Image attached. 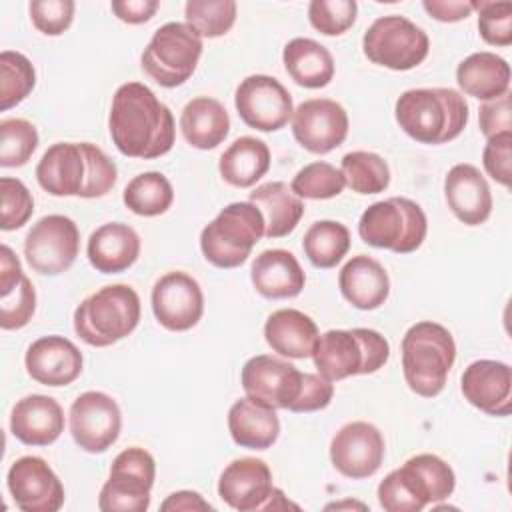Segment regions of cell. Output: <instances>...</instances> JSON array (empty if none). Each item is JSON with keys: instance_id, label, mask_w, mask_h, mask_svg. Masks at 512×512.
I'll use <instances>...</instances> for the list:
<instances>
[{"instance_id": "obj_28", "label": "cell", "mask_w": 512, "mask_h": 512, "mask_svg": "<svg viewBox=\"0 0 512 512\" xmlns=\"http://www.w3.org/2000/svg\"><path fill=\"white\" fill-rule=\"evenodd\" d=\"M86 256L102 274L124 272L140 256V236L124 222H106L90 234Z\"/></svg>"}, {"instance_id": "obj_47", "label": "cell", "mask_w": 512, "mask_h": 512, "mask_svg": "<svg viewBox=\"0 0 512 512\" xmlns=\"http://www.w3.org/2000/svg\"><path fill=\"white\" fill-rule=\"evenodd\" d=\"M28 10L38 32L46 36H60L70 28L76 4L72 0H34Z\"/></svg>"}, {"instance_id": "obj_32", "label": "cell", "mask_w": 512, "mask_h": 512, "mask_svg": "<svg viewBox=\"0 0 512 512\" xmlns=\"http://www.w3.org/2000/svg\"><path fill=\"white\" fill-rule=\"evenodd\" d=\"M180 130L192 148L212 150L226 140L230 132V116L220 100L212 96H196L182 108Z\"/></svg>"}, {"instance_id": "obj_23", "label": "cell", "mask_w": 512, "mask_h": 512, "mask_svg": "<svg viewBox=\"0 0 512 512\" xmlns=\"http://www.w3.org/2000/svg\"><path fill=\"white\" fill-rule=\"evenodd\" d=\"M82 352L78 346L58 334L34 340L24 356L26 372L44 386H68L82 374Z\"/></svg>"}, {"instance_id": "obj_11", "label": "cell", "mask_w": 512, "mask_h": 512, "mask_svg": "<svg viewBox=\"0 0 512 512\" xmlns=\"http://www.w3.org/2000/svg\"><path fill=\"white\" fill-rule=\"evenodd\" d=\"M364 56L390 70H412L422 64L430 52L428 34L400 14L376 18L362 38Z\"/></svg>"}, {"instance_id": "obj_36", "label": "cell", "mask_w": 512, "mask_h": 512, "mask_svg": "<svg viewBox=\"0 0 512 512\" xmlns=\"http://www.w3.org/2000/svg\"><path fill=\"white\" fill-rule=\"evenodd\" d=\"M270 168V150L254 136L236 138L220 156L218 170L224 182L236 188L254 186Z\"/></svg>"}, {"instance_id": "obj_48", "label": "cell", "mask_w": 512, "mask_h": 512, "mask_svg": "<svg viewBox=\"0 0 512 512\" xmlns=\"http://www.w3.org/2000/svg\"><path fill=\"white\" fill-rule=\"evenodd\" d=\"M482 164L486 174L502 184L510 186L512 182V132H500L486 140L482 150Z\"/></svg>"}, {"instance_id": "obj_8", "label": "cell", "mask_w": 512, "mask_h": 512, "mask_svg": "<svg viewBox=\"0 0 512 512\" xmlns=\"http://www.w3.org/2000/svg\"><path fill=\"white\" fill-rule=\"evenodd\" d=\"M266 234L264 214L254 202H232L200 232V250L216 268H236L244 264Z\"/></svg>"}, {"instance_id": "obj_21", "label": "cell", "mask_w": 512, "mask_h": 512, "mask_svg": "<svg viewBox=\"0 0 512 512\" xmlns=\"http://www.w3.org/2000/svg\"><path fill=\"white\" fill-rule=\"evenodd\" d=\"M12 500L22 512H56L64 504V486L40 456H22L6 474Z\"/></svg>"}, {"instance_id": "obj_3", "label": "cell", "mask_w": 512, "mask_h": 512, "mask_svg": "<svg viewBox=\"0 0 512 512\" xmlns=\"http://www.w3.org/2000/svg\"><path fill=\"white\" fill-rule=\"evenodd\" d=\"M398 126L420 144H444L468 124V102L454 88H412L394 106Z\"/></svg>"}, {"instance_id": "obj_22", "label": "cell", "mask_w": 512, "mask_h": 512, "mask_svg": "<svg viewBox=\"0 0 512 512\" xmlns=\"http://www.w3.org/2000/svg\"><path fill=\"white\" fill-rule=\"evenodd\" d=\"M464 398L490 416L512 412V368L500 360H474L460 378Z\"/></svg>"}, {"instance_id": "obj_46", "label": "cell", "mask_w": 512, "mask_h": 512, "mask_svg": "<svg viewBox=\"0 0 512 512\" xmlns=\"http://www.w3.org/2000/svg\"><path fill=\"white\" fill-rule=\"evenodd\" d=\"M0 194H2V218L0 228L4 232L22 228L32 212H34V200L26 184L18 178L2 176L0 178Z\"/></svg>"}, {"instance_id": "obj_24", "label": "cell", "mask_w": 512, "mask_h": 512, "mask_svg": "<svg viewBox=\"0 0 512 512\" xmlns=\"http://www.w3.org/2000/svg\"><path fill=\"white\" fill-rule=\"evenodd\" d=\"M444 198L450 212L466 226L484 224L492 214L488 180L474 164H454L444 178Z\"/></svg>"}, {"instance_id": "obj_51", "label": "cell", "mask_w": 512, "mask_h": 512, "mask_svg": "<svg viewBox=\"0 0 512 512\" xmlns=\"http://www.w3.org/2000/svg\"><path fill=\"white\" fill-rule=\"evenodd\" d=\"M158 6H160L158 0H114L110 4L116 18L126 24L148 22L156 14Z\"/></svg>"}, {"instance_id": "obj_50", "label": "cell", "mask_w": 512, "mask_h": 512, "mask_svg": "<svg viewBox=\"0 0 512 512\" xmlns=\"http://www.w3.org/2000/svg\"><path fill=\"white\" fill-rule=\"evenodd\" d=\"M478 124L486 138L500 134V132H512V108H510V92L486 100L478 110Z\"/></svg>"}, {"instance_id": "obj_4", "label": "cell", "mask_w": 512, "mask_h": 512, "mask_svg": "<svg viewBox=\"0 0 512 512\" xmlns=\"http://www.w3.org/2000/svg\"><path fill=\"white\" fill-rule=\"evenodd\" d=\"M456 486L454 470L436 454H416L388 472L378 484V502L386 512H420L446 500Z\"/></svg>"}, {"instance_id": "obj_49", "label": "cell", "mask_w": 512, "mask_h": 512, "mask_svg": "<svg viewBox=\"0 0 512 512\" xmlns=\"http://www.w3.org/2000/svg\"><path fill=\"white\" fill-rule=\"evenodd\" d=\"M334 398V384L322 374L304 372L302 392L290 412H316L324 410Z\"/></svg>"}, {"instance_id": "obj_2", "label": "cell", "mask_w": 512, "mask_h": 512, "mask_svg": "<svg viewBox=\"0 0 512 512\" xmlns=\"http://www.w3.org/2000/svg\"><path fill=\"white\" fill-rule=\"evenodd\" d=\"M36 180L52 196L100 198L114 188L118 168L92 142H56L42 154Z\"/></svg>"}, {"instance_id": "obj_18", "label": "cell", "mask_w": 512, "mask_h": 512, "mask_svg": "<svg viewBox=\"0 0 512 512\" xmlns=\"http://www.w3.org/2000/svg\"><path fill=\"white\" fill-rule=\"evenodd\" d=\"M280 490L272 484L270 466L252 456L232 460L220 474L218 496L238 512L270 510Z\"/></svg>"}, {"instance_id": "obj_9", "label": "cell", "mask_w": 512, "mask_h": 512, "mask_svg": "<svg viewBox=\"0 0 512 512\" xmlns=\"http://www.w3.org/2000/svg\"><path fill=\"white\" fill-rule=\"evenodd\" d=\"M428 220L422 206L404 196H392L370 204L360 220V238L374 248L410 254L418 250L426 238Z\"/></svg>"}, {"instance_id": "obj_12", "label": "cell", "mask_w": 512, "mask_h": 512, "mask_svg": "<svg viewBox=\"0 0 512 512\" xmlns=\"http://www.w3.org/2000/svg\"><path fill=\"white\" fill-rule=\"evenodd\" d=\"M156 478L152 454L140 446L124 448L110 466L98 508L102 512H144L150 506V490Z\"/></svg>"}, {"instance_id": "obj_16", "label": "cell", "mask_w": 512, "mask_h": 512, "mask_svg": "<svg viewBox=\"0 0 512 512\" xmlns=\"http://www.w3.org/2000/svg\"><path fill=\"white\" fill-rule=\"evenodd\" d=\"M70 434L78 448L100 454L120 436L122 412L118 402L100 390L82 392L70 406Z\"/></svg>"}, {"instance_id": "obj_14", "label": "cell", "mask_w": 512, "mask_h": 512, "mask_svg": "<svg viewBox=\"0 0 512 512\" xmlns=\"http://www.w3.org/2000/svg\"><path fill=\"white\" fill-rule=\"evenodd\" d=\"M234 106L242 122L260 132L284 128L294 112L290 92L268 74L246 76L236 88Z\"/></svg>"}, {"instance_id": "obj_29", "label": "cell", "mask_w": 512, "mask_h": 512, "mask_svg": "<svg viewBox=\"0 0 512 512\" xmlns=\"http://www.w3.org/2000/svg\"><path fill=\"white\" fill-rule=\"evenodd\" d=\"M342 296L358 310L380 308L390 294V278L386 268L372 256H352L338 274Z\"/></svg>"}, {"instance_id": "obj_43", "label": "cell", "mask_w": 512, "mask_h": 512, "mask_svg": "<svg viewBox=\"0 0 512 512\" xmlns=\"http://www.w3.org/2000/svg\"><path fill=\"white\" fill-rule=\"evenodd\" d=\"M38 148V130L24 118L0 120V166H24Z\"/></svg>"}, {"instance_id": "obj_25", "label": "cell", "mask_w": 512, "mask_h": 512, "mask_svg": "<svg viewBox=\"0 0 512 512\" xmlns=\"http://www.w3.org/2000/svg\"><path fill=\"white\" fill-rule=\"evenodd\" d=\"M10 432L26 446H48L64 432V410L52 396L28 394L10 412Z\"/></svg>"}, {"instance_id": "obj_39", "label": "cell", "mask_w": 512, "mask_h": 512, "mask_svg": "<svg viewBox=\"0 0 512 512\" xmlns=\"http://www.w3.org/2000/svg\"><path fill=\"white\" fill-rule=\"evenodd\" d=\"M340 172L346 186L358 194H380L390 186V168L376 152L354 150L344 154Z\"/></svg>"}, {"instance_id": "obj_5", "label": "cell", "mask_w": 512, "mask_h": 512, "mask_svg": "<svg viewBox=\"0 0 512 512\" xmlns=\"http://www.w3.org/2000/svg\"><path fill=\"white\" fill-rule=\"evenodd\" d=\"M454 360V336L438 322H416L402 336V374L408 388L422 398H434L444 390Z\"/></svg>"}, {"instance_id": "obj_35", "label": "cell", "mask_w": 512, "mask_h": 512, "mask_svg": "<svg viewBox=\"0 0 512 512\" xmlns=\"http://www.w3.org/2000/svg\"><path fill=\"white\" fill-rule=\"evenodd\" d=\"M288 76L304 88H324L334 78V58L326 46L312 38H292L282 50Z\"/></svg>"}, {"instance_id": "obj_10", "label": "cell", "mask_w": 512, "mask_h": 512, "mask_svg": "<svg viewBox=\"0 0 512 512\" xmlns=\"http://www.w3.org/2000/svg\"><path fill=\"white\" fill-rule=\"evenodd\" d=\"M202 38L186 22H166L142 52V70L160 86H182L202 56Z\"/></svg>"}, {"instance_id": "obj_15", "label": "cell", "mask_w": 512, "mask_h": 512, "mask_svg": "<svg viewBox=\"0 0 512 512\" xmlns=\"http://www.w3.org/2000/svg\"><path fill=\"white\" fill-rule=\"evenodd\" d=\"M302 382L304 372L272 354L252 356L240 374L244 394L274 410H292L302 392Z\"/></svg>"}, {"instance_id": "obj_27", "label": "cell", "mask_w": 512, "mask_h": 512, "mask_svg": "<svg viewBox=\"0 0 512 512\" xmlns=\"http://www.w3.org/2000/svg\"><path fill=\"white\" fill-rule=\"evenodd\" d=\"M250 280L260 296L280 300L298 296L306 284V274L290 250L272 248L254 258Z\"/></svg>"}, {"instance_id": "obj_1", "label": "cell", "mask_w": 512, "mask_h": 512, "mask_svg": "<svg viewBox=\"0 0 512 512\" xmlns=\"http://www.w3.org/2000/svg\"><path fill=\"white\" fill-rule=\"evenodd\" d=\"M108 130L120 154L142 160L168 154L176 138L170 108L142 82L118 86L112 96Z\"/></svg>"}, {"instance_id": "obj_26", "label": "cell", "mask_w": 512, "mask_h": 512, "mask_svg": "<svg viewBox=\"0 0 512 512\" xmlns=\"http://www.w3.org/2000/svg\"><path fill=\"white\" fill-rule=\"evenodd\" d=\"M36 310L32 280L24 274L18 256L8 244L0 248V326L2 330L24 328Z\"/></svg>"}, {"instance_id": "obj_30", "label": "cell", "mask_w": 512, "mask_h": 512, "mask_svg": "<svg viewBox=\"0 0 512 512\" xmlns=\"http://www.w3.org/2000/svg\"><path fill=\"white\" fill-rule=\"evenodd\" d=\"M318 336L316 322L296 308H280L272 312L264 324L268 346L284 358H310Z\"/></svg>"}, {"instance_id": "obj_20", "label": "cell", "mask_w": 512, "mask_h": 512, "mask_svg": "<svg viewBox=\"0 0 512 512\" xmlns=\"http://www.w3.org/2000/svg\"><path fill=\"white\" fill-rule=\"evenodd\" d=\"M152 312L166 330L194 328L204 314V294L198 280L182 270L160 276L152 286Z\"/></svg>"}, {"instance_id": "obj_37", "label": "cell", "mask_w": 512, "mask_h": 512, "mask_svg": "<svg viewBox=\"0 0 512 512\" xmlns=\"http://www.w3.org/2000/svg\"><path fill=\"white\" fill-rule=\"evenodd\" d=\"M302 250L312 266L334 268L350 250V230L336 220H318L306 230Z\"/></svg>"}, {"instance_id": "obj_45", "label": "cell", "mask_w": 512, "mask_h": 512, "mask_svg": "<svg viewBox=\"0 0 512 512\" xmlns=\"http://www.w3.org/2000/svg\"><path fill=\"white\" fill-rule=\"evenodd\" d=\"M474 10L478 12V32L486 44H512V2L480 0L474 2Z\"/></svg>"}, {"instance_id": "obj_38", "label": "cell", "mask_w": 512, "mask_h": 512, "mask_svg": "<svg viewBox=\"0 0 512 512\" xmlns=\"http://www.w3.org/2000/svg\"><path fill=\"white\" fill-rule=\"evenodd\" d=\"M122 200L130 212L152 218L172 206L174 188L162 172H142L126 184Z\"/></svg>"}, {"instance_id": "obj_40", "label": "cell", "mask_w": 512, "mask_h": 512, "mask_svg": "<svg viewBox=\"0 0 512 512\" xmlns=\"http://www.w3.org/2000/svg\"><path fill=\"white\" fill-rule=\"evenodd\" d=\"M236 10L234 0H188L184 16L186 24L200 38H218L234 26Z\"/></svg>"}, {"instance_id": "obj_6", "label": "cell", "mask_w": 512, "mask_h": 512, "mask_svg": "<svg viewBox=\"0 0 512 512\" xmlns=\"http://www.w3.org/2000/svg\"><path fill=\"white\" fill-rule=\"evenodd\" d=\"M140 322V296L128 284H108L74 310V332L88 346L104 348L130 336Z\"/></svg>"}, {"instance_id": "obj_44", "label": "cell", "mask_w": 512, "mask_h": 512, "mask_svg": "<svg viewBox=\"0 0 512 512\" xmlns=\"http://www.w3.org/2000/svg\"><path fill=\"white\" fill-rule=\"evenodd\" d=\"M358 4L354 0H312L308 20L324 36H340L354 26Z\"/></svg>"}, {"instance_id": "obj_33", "label": "cell", "mask_w": 512, "mask_h": 512, "mask_svg": "<svg viewBox=\"0 0 512 512\" xmlns=\"http://www.w3.org/2000/svg\"><path fill=\"white\" fill-rule=\"evenodd\" d=\"M456 82L464 94L486 102L510 92V64L494 52H474L458 64Z\"/></svg>"}, {"instance_id": "obj_42", "label": "cell", "mask_w": 512, "mask_h": 512, "mask_svg": "<svg viewBox=\"0 0 512 512\" xmlns=\"http://www.w3.org/2000/svg\"><path fill=\"white\" fill-rule=\"evenodd\" d=\"M298 198L328 200L338 196L346 188L344 174L330 162H310L296 172L290 184Z\"/></svg>"}, {"instance_id": "obj_34", "label": "cell", "mask_w": 512, "mask_h": 512, "mask_svg": "<svg viewBox=\"0 0 512 512\" xmlns=\"http://www.w3.org/2000/svg\"><path fill=\"white\" fill-rule=\"evenodd\" d=\"M250 202H254L264 214L266 238H284L298 226L304 214V202L298 198L286 182L272 180L256 186L250 192Z\"/></svg>"}, {"instance_id": "obj_31", "label": "cell", "mask_w": 512, "mask_h": 512, "mask_svg": "<svg viewBox=\"0 0 512 512\" xmlns=\"http://www.w3.org/2000/svg\"><path fill=\"white\" fill-rule=\"evenodd\" d=\"M228 430L238 446L266 450L280 436V420L274 408L244 396L228 410Z\"/></svg>"}, {"instance_id": "obj_41", "label": "cell", "mask_w": 512, "mask_h": 512, "mask_svg": "<svg viewBox=\"0 0 512 512\" xmlns=\"http://www.w3.org/2000/svg\"><path fill=\"white\" fill-rule=\"evenodd\" d=\"M36 84V72L32 62L14 50H2L0 54V110H8L20 104Z\"/></svg>"}, {"instance_id": "obj_7", "label": "cell", "mask_w": 512, "mask_h": 512, "mask_svg": "<svg viewBox=\"0 0 512 512\" xmlns=\"http://www.w3.org/2000/svg\"><path fill=\"white\" fill-rule=\"evenodd\" d=\"M390 358L388 340L372 328L326 330L318 336L312 360L326 380L338 382L380 370Z\"/></svg>"}, {"instance_id": "obj_52", "label": "cell", "mask_w": 512, "mask_h": 512, "mask_svg": "<svg viewBox=\"0 0 512 512\" xmlns=\"http://www.w3.org/2000/svg\"><path fill=\"white\" fill-rule=\"evenodd\" d=\"M422 6L438 22H460L474 12V2L468 0H424Z\"/></svg>"}, {"instance_id": "obj_19", "label": "cell", "mask_w": 512, "mask_h": 512, "mask_svg": "<svg viewBox=\"0 0 512 512\" xmlns=\"http://www.w3.org/2000/svg\"><path fill=\"white\" fill-rule=\"evenodd\" d=\"M292 134L312 154H328L348 136V114L330 98H310L292 112Z\"/></svg>"}, {"instance_id": "obj_53", "label": "cell", "mask_w": 512, "mask_h": 512, "mask_svg": "<svg viewBox=\"0 0 512 512\" xmlns=\"http://www.w3.org/2000/svg\"><path fill=\"white\" fill-rule=\"evenodd\" d=\"M160 510L164 512H194V510H212V504L206 502L198 492L180 490L170 494L162 504Z\"/></svg>"}, {"instance_id": "obj_13", "label": "cell", "mask_w": 512, "mask_h": 512, "mask_svg": "<svg viewBox=\"0 0 512 512\" xmlns=\"http://www.w3.org/2000/svg\"><path fill=\"white\" fill-rule=\"evenodd\" d=\"M80 232L72 218L48 214L40 218L24 238V256L38 274L58 276L66 272L78 256Z\"/></svg>"}, {"instance_id": "obj_17", "label": "cell", "mask_w": 512, "mask_h": 512, "mask_svg": "<svg viewBox=\"0 0 512 512\" xmlns=\"http://www.w3.org/2000/svg\"><path fill=\"white\" fill-rule=\"evenodd\" d=\"M384 454L382 432L364 420L344 424L330 440L332 466L352 480L374 476L384 462Z\"/></svg>"}]
</instances>
